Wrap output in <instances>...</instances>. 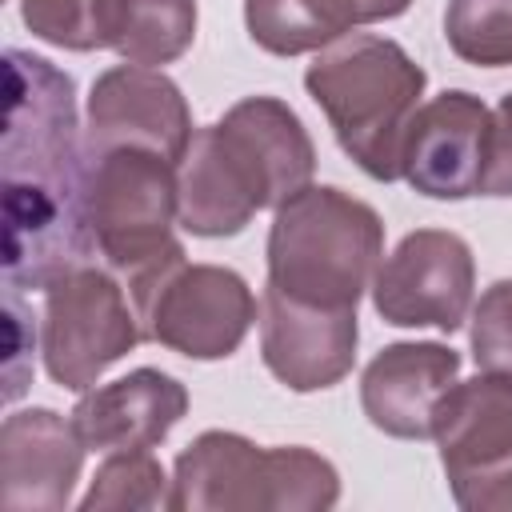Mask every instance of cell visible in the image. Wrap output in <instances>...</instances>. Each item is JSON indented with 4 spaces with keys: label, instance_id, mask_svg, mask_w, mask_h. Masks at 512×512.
<instances>
[{
    "label": "cell",
    "instance_id": "cell-13",
    "mask_svg": "<svg viewBox=\"0 0 512 512\" xmlns=\"http://www.w3.org/2000/svg\"><path fill=\"white\" fill-rule=\"evenodd\" d=\"M84 440L52 408H24L0 428V508L64 512L84 468Z\"/></svg>",
    "mask_w": 512,
    "mask_h": 512
},
{
    "label": "cell",
    "instance_id": "cell-22",
    "mask_svg": "<svg viewBox=\"0 0 512 512\" xmlns=\"http://www.w3.org/2000/svg\"><path fill=\"white\" fill-rule=\"evenodd\" d=\"M20 16L32 28V36L56 48H100V0H20Z\"/></svg>",
    "mask_w": 512,
    "mask_h": 512
},
{
    "label": "cell",
    "instance_id": "cell-7",
    "mask_svg": "<svg viewBox=\"0 0 512 512\" xmlns=\"http://www.w3.org/2000/svg\"><path fill=\"white\" fill-rule=\"evenodd\" d=\"M144 340L132 296L96 264H80L44 288L40 352L52 384L84 392Z\"/></svg>",
    "mask_w": 512,
    "mask_h": 512
},
{
    "label": "cell",
    "instance_id": "cell-15",
    "mask_svg": "<svg viewBox=\"0 0 512 512\" xmlns=\"http://www.w3.org/2000/svg\"><path fill=\"white\" fill-rule=\"evenodd\" d=\"M224 144L248 172L260 208H280L316 172V148L300 116L276 96H248L216 120Z\"/></svg>",
    "mask_w": 512,
    "mask_h": 512
},
{
    "label": "cell",
    "instance_id": "cell-18",
    "mask_svg": "<svg viewBox=\"0 0 512 512\" xmlns=\"http://www.w3.org/2000/svg\"><path fill=\"white\" fill-rule=\"evenodd\" d=\"M176 176H180V224L192 236H236L260 212L248 180L220 144L216 124L192 132V144L176 164Z\"/></svg>",
    "mask_w": 512,
    "mask_h": 512
},
{
    "label": "cell",
    "instance_id": "cell-1",
    "mask_svg": "<svg viewBox=\"0 0 512 512\" xmlns=\"http://www.w3.org/2000/svg\"><path fill=\"white\" fill-rule=\"evenodd\" d=\"M4 72V284L20 292L48 288L64 272L92 264L96 244L84 216L88 148L80 140L72 76L24 48L4 52Z\"/></svg>",
    "mask_w": 512,
    "mask_h": 512
},
{
    "label": "cell",
    "instance_id": "cell-6",
    "mask_svg": "<svg viewBox=\"0 0 512 512\" xmlns=\"http://www.w3.org/2000/svg\"><path fill=\"white\" fill-rule=\"evenodd\" d=\"M432 436L464 512H512V376L456 380L436 404Z\"/></svg>",
    "mask_w": 512,
    "mask_h": 512
},
{
    "label": "cell",
    "instance_id": "cell-25",
    "mask_svg": "<svg viewBox=\"0 0 512 512\" xmlns=\"http://www.w3.org/2000/svg\"><path fill=\"white\" fill-rule=\"evenodd\" d=\"M480 196H512V92L492 112V140H488Z\"/></svg>",
    "mask_w": 512,
    "mask_h": 512
},
{
    "label": "cell",
    "instance_id": "cell-10",
    "mask_svg": "<svg viewBox=\"0 0 512 512\" xmlns=\"http://www.w3.org/2000/svg\"><path fill=\"white\" fill-rule=\"evenodd\" d=\"M192 144V112L176 80L160 68L116 64L96 76L88 92L84 148L100 156L108 148H148L180 164Z\"/></svg>",
    "mask_w": 512,
    "mask_h": 512
},
{
    "label": "cell",
    "instance_id": "cell-5",
    "mask_svg": "<svg viewBox=\"0 0 512 512\" xmlns=\"http://www.w3.org/2000/svg\"><path fill=\"white\" fill-rule=\"evenodd\" d=\"M340 500L336 468L300 444L260 448L236 432H200L172 472V512H324Z\"/></svg>",
    "mask_w": 512,
    "mask_h": 512
},
{
    "label": "cell",
    "instance_id": "cell-2",
    "mask_svg": "<svg viewBox=\"0 0 512 512\" xmlns=\"http://www.w3.org/2000/svg\"><path fill=\"white\" fill-rule=\"evenodd\" d=\"M424 84V68L396 40L368 32L332 40L304 72V88L328 116L340 148L384 184L400 180L404 140Z\"/></svg>",
    "mask_w": 512,
    "mask_h": 512
},
{
    "label": "cell",
    "instance_id": "cell-24",
    "mask_svg": "<svg viewBox=\"0 0 512 512\" xmlns=\"http://www.w3.org/2000/svg\"><path fill=\"white\" fill-rule=\"evenodd\" d=\"M24 304L16 296V288L4 292V336H8V356H4V400L12 404L24 388L32 368L24 364V352H32V324H24Z\"/></svg>",
    "mask_w": 512,
    "mask_h": 512
},
{
    "label": "cell",
    "instance_id": "cell-21",
    "mask_svg": "<svg viewBox=\"0 0 512 512\" xmlns=\"http://www.w3.org/2000/svg\"><path fill=\"white\" fill-rule=\"evenodd\" d=\"M448 48L476 68L512 64V0H448Z\"/></svg>",
    "mask_w": 512,
    "mask_h": 512
},
{
    "label": "cell",
    "instance_id": "cell-3",
    "mask_svg": "<svg viewBox=\"0 0 512 512\" xmlns=\"http://www.w3.org/2000/svg\"><path fill=\"white\" fill-rule=\"evenodd\" d=\"M384 260V220L332 184L292 192L268 228V284L300 304L356 308Z\"/></svg>",
    "mask_w": 512,
    "mask_h": 512
},
{
    "label": "cell",
    "instance_id": "cell-20",
    "mask_svg": "<svg viewBox=\"0 0 512 512\" xmlns=\"http://www.w3.org/2000/svg\"><path fill=\"white\" fill-rule=\"evenodd\" d=\"M172 504V480L164 476L160 460L148 448H132V452H112L88 492L80 496V512H152V508H168Z\"/></svg>",
    "mask_w": 512,
    "mask_h": 512
},
{
    "label": "cell",
    "instance_id": "cell-8",
    "mask_svg": "<svg viewBox=\"0 0 512 512\" xmlns=\"http://www.w3.org/2000/svg\"><path fill=\"white\" fill-rule=\"evenodd\" d=\"M136 316L144 340L164 344L188 360H224L244 344L256 320V300L240 272L184 260L136 308Z\"/></svg>",
    "mask_w": 512,
    "mask_h": 512
},
{
    "label": "cell",
    "instance_id": "cell-23",
    "mask_svg": "<svg viewBox=\"0 0 512 512\" xmlns=\"http://www.w3.org/2000/svg\"><path fill=\"white\" fill-rule=\"evenodd\" d=\"M472 360L480 372L512 376V280H496L484 288L472 308Z\"/></svg>",
    "mask_w": 512,
    "mask_h": 512
},
{
    "label": "cell",
    "instance_id": "cell-16",
    "mask_svg": "<svg viewBox=\"0 0 512 512\" xmlns=\"http://www.w3.org/2000/svg\"><path fill=\"white\" fill-rule=\"evenodd\" d=\"M188 412V388L160 372L136 368L104 388H92L76 400L72 424L92 452H132L156 448Z\"/></svg>",
    "mask_w": 512,
    "mask_h": 512
},
{
    "label": "cell",
    "instance_id": "cell-12",
    "mask_svg": "<svg viewBox=\"0 0 512 512\" xmlns=\"http://www.w3.org/2000/svg\"><path fill=\"white\" fill-rule=\"evenodd\" d=\"M356 308L300 304L272 284L260 296V356L264 368L292 392L332 388L356 360Z\"/></svg>",
    "mask_w": 512,
    "mask_h": 512
},
{
    "label": "cell",
    "instance_id": "cell-14",
    "mask_svg": "<svg viewBox=\"0 0 512 512\" xmlns=\"http://www.w3.org/2000/svg\"><path fill=\"white\" fill-rule=\"evenodd\" d=\"M460 376V352L448 344H388L360 376V408L372 428L396 440H428L440 396Z\"/></svg>",
    "mask_w": 512,
    "mask_h": 512
},
{
    "label": "cell",
    "instance_id": "cell-17",
    "mask_svg": "<svg viewBox=\"0 0 512 512\" xmlns=\"http://www.w3.org/2000/svg\"><path fill=\"white\" fill-rule=\"evenodd\" d=\"M412 0H244L248 36L272 56L320 52L360 24L392 20Z\"/></svg>",
    "mask_w": 512,
    "mask_h": 512
},
{
    "label": "cell",
    "instance_id": "cell-4",
    "mask_svg": "<svg viewBox=\"0 0 512 512\" xmlns=\"http://www.w3.org/2000/svg\"><path fill=\"white\" fill-rule=\"evenodd\" d=\"M84 216L96 256L124 276L132 308L184 264V244L172 236V220L180 216V176L160 152L108 148L88 156Z\"/></svg>",
    "mask_w": 512,
    "mask_h": 512
},
{
    "label": "cell",
    "instance_id": "cell-19",
    "mask_svg": "<svg viewBox=\"0 0 512 512\" xmlns=\"http://www.w3.org/2000/svg\"><path fill=\"white\" fill-rule=\"evenodd\" d=\"M196 36V0H100V48L140 68L172 64Z\"/></svg>",
    "mask_w": 512,
    "mask_h": 512
},
{
    "label": "cell",
    "instance_id": "cell-9",
    "mask_svg": "<svg viewBox=\"0 0 512 512\" xmlns=\"http://www.w3.org/2000/svg\"><path fill=\"white\" fill-rule=\"evenodd\" d=\"M472 288H476L472 248L456 232L416 228L376 268L372 304L396 328L456 332L468 320Z\"/></svg>",
    "mask_w": 512,
    "mask_h": 512
},
{
    "label": "cell",
    "instance_id": "cell-11",
    "mask_svg": "<svg viewBox=\"0 0 512 512\" xmlns=\"http://www.w3.org/2000/svg\"><path fill=\"white\" fill-rule=\"evenodd\" d=\"M492 140V112L472 92H440L420 104L404 140L400 176L432 200H464L480 192Z\"/></svg>",
    "mask_w": 512,
    "mask_h": 512
}]
</instances>
